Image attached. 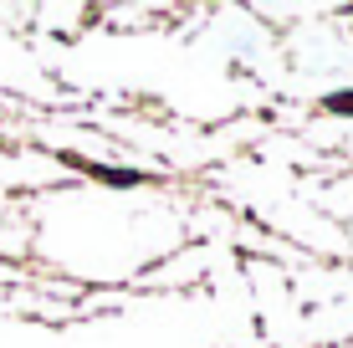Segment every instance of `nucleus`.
Returning a JSON list of instances; mask_svg holds the SVG:
<instances>
[{
	"instance_id": "nucleus-1",
	"label": "nucleus",
	"mask_w": 353,
	"mask_h": 348,
	"mask_svg": "<svg viewBox=\"0 0 353 348\" xmlns=\"http://www.w3.org/2000/svg\"><path fill=\"white\" fill-rule=\"evenodd\" d=\"M323 108H333V113H353V92H333Z\"/></svg>"
}]
</instances>
